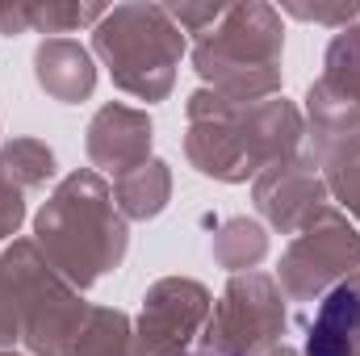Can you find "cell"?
Segmentation results:
<instances>
[{"instance_id": "cell-1", "label": "cell", "mask_w": 360, "mask_h": 356, "mask_svg": "<svg viewBox=\"0 0 360 356\" xmlns=\"http://www.w3.org/2000/svg\"><path fill=\"white\" fill-rule=\"evenodd\" d=\"M356 340H360V298L356 289L344 285L323 302V310L310 327L306 356H352Z\"/></svg>"}, {"instance_id": "cell-2", "label": "cell", "mask_w": 360, "mask_h": 356, "mask_svg": "<svg viewBox=\"0 0 360 356\" xmlns=\"http://www.w3.org/2000/svg\"><path fill=\"white\" fill-rule=\"evenodd\" d=\"M188 356H239V352H231V348H201V352H188Z\"/></svg>"}]
</instances>
